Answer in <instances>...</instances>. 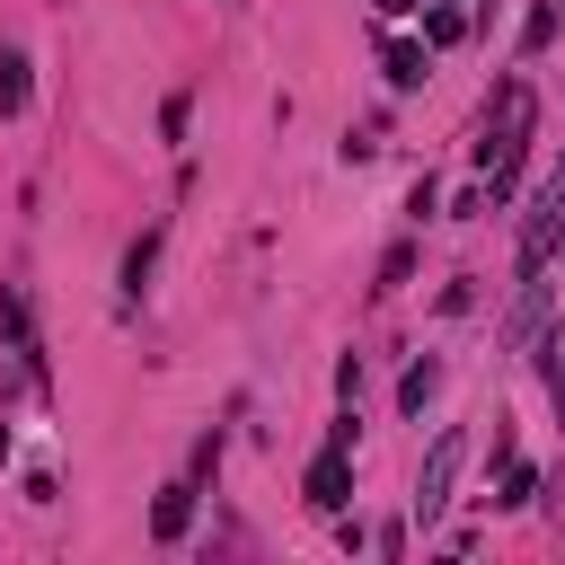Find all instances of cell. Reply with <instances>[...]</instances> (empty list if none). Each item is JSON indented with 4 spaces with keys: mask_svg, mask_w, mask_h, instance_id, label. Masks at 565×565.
I'll use <instances>...</instances> for the list:
<instances>
[{
    "mask_svg": "<svg viewBox=\"0 0 565 565\" xmlns=\"http://www.w3.org/2000/svg\"><path fill=\"white\" fill-rule=\"evenodd\" d=\"M530 115H539V97H530V79H503L494 88V106H486V132H477V168H486V212L512 194V177H521V159H530Z\"/></svg>",
    "mask_w": 565,
    "mask_h": 565,
    "instance_id": "1",
    "label": "cell"
},
{
    "mask_svg": "<svg viewBox=\"0 0 565 565\" xmlns=\"http://www.w3.org/2000/svg\"><path fill=\"white\" fill-rule=\"evenodd\" d=\"M556 256H565V168L539 185V203L521 221V247H512V274H547Z\"/></svg>",
    "mask_w": 565,
    "mask_h": 565,
    "instance_id": "2",
    "label": "cell"
},
{
    "mask_svg": "<svg viewBox=\"0 0 565 565\" xmlns=\"http://www.w3.org/2000/svg\"><path fill=\"white\" fill-rule=\"evenodd\" d=\"M300 494H309L318 512H344V494H353V415H344V424H327V441H318V459H309Z\"/></svg>",
    "mask_w": 565,
    "mask_h": 565,
    "instance_id": "3",
    "label": "cell"
},
{
    "mask_svg": "<svg viewBox=\"0 0 565 565\" xmlns=\"http://www.w3.org/2000/svg\"><path fill=\"white\" fill-rule=\"evenodd\" d=\"M459 468H468V433H441V441L424 450V477H415V521H441V503H450Z\"/></svg>",
    "mask_w": 565,
    "mask_h": 565,
    "instance_id": "4",
    "label": "cell"
},
{
    "mask_svg": "<svg viewBox=\"0 0 565 565\" xmlns=\"http://www.w3.org/2000/svg\"><path fill=\"white\" fill-rule=\"evenodd\" d=\"M185 530H194V477L159 486V503H150V539H159V547H177Z\"/></svg>",
    "mask_w": 565,
    "mask_h": 565,
    "instance_id": "5",
    "label": "cell"
},
{
    "mask_svg": "<svg viewBox=\"0 0 565 565\" xmlns=\"http://www.w3.org/2000/svg\"><path fill=\"white\" fill-rule=\"evenodd\" d=\"M380 71H388V88L406 97V88H424V79H433V44H406V35H388V44H380Z\"/></svg>",
    "mask_w": 565,
    "mask_h": 565,
    "instance_id": "6",
    "label": "cell"
},
{
    "mask_svg": "<svg viewBox=\"0 0 565 565\" xmlns=\"http://www.w3.org/2000/svg\"><path fill=\"white\" fill-rule=\"evenodd\" d=\"M547 335V274H521V309L503 318V344H539Z\"/></svg>",
    "mask_w": 565,
    "mask_h": 565,
    "instance_id": "7",
    "label": "cell"
},
{
    "mask_svg": "<svg viewBox=\"0 0 565 565\" xmlns=\"http://www.w3.org/2000/svg\"><path fill=\"white\" fill-rule=\"evenodd\" d=\"M159 238H168V230H141V238L124 247V300H141V291H150V265H159Z\"/></svg>",
    "mask_w": 565,
    "mask_h": 565,
    "instance_id": "8",
    "label": "cell"
},
{
    "mask_svg": "<svg viewBox=\"0 0 565 565\" xmlns=\"http://www.w3.org/2000/svg\"><path fill=\"white\" fill-rule=\"evenodd\" d=\"M433 388H441V362H433V353H424V362H406V371H397V415H424V397H433Z\"/></svg>",
    "mask_w": 565,
    "mask_h": 565,
    "instance_id": "9",
    "label": "cell"
},
{
    "mask_svg": "<svg viewBox=\"0 0 565 565\" xmlns=\"http://www.w3.org/2000/svg\"><path fill=\"white\" fill-rule=\"evenodd\" d=\"M530 494H539V468H530V459H521V450H512V459H503V486H494V494H486V503H494V512H521V503H530Z\"/></svg>",
    "mask_w": 565,
    "mask_h": 565,
    "instance_id": "10",
    "label": "cell"
},
{
    "mask_svg": "<svg viewBox=\"0 0 565 565\" xmlns=\"http://www.w3.org/2000/svg\"><path fill=\"white\" fill-rule=\"evenodd\" d=\"M26 97H35L26 53H18V44H0V115H26Z\"/></svg>",
    "mask_w": 565,
    "mask_h": 565,
    "instance_id": "11",
    "label": "cell"
},
{
    "mask_svg": "<svg viewBox=\"0 0 565 565\" xmlns=\"http://www.w3.org/2000/svg\"><path fill=\"white\" fill-rule=\"evenodd\" d=\"M468 35V0H424V44H459Z\"/></svg>",
    "mask_w": 565,
    "mask_h": 565,
    "instance_id": "12",
    "label": "cell"
},
{
    "mask_svg": "<svg viewBox=\"0 0 565 565\" xmlns=\"http://www.w3.org/2000/svg\"><path fill=\"white\" fill-rule=\"evenodd\" d=\"M556 26H565V0H530V18H521V53H547Z\"/></svg>",
    "mask_w": 565,
    "mask_h": 565,
    "instance_id": "13",
    "label": "cell"
},
{
    "mask_svg": "<svg viewBox=\"0 0 565 565\" xmlns=\"http://www.w3.org/2000/svg\"><path fill=\"white\" fill-rule=\"evenodd\" d=\"M0 335H9V344H18L26 362H44V344H35V327H26V300H18L9 282H0Z\"/></svg>",
    "mask_w": 565,
    "mask_h": 565,
    "instance_id": "14",
    "label": "cell"
},
{
    "mask_svg": "<svg viewBox=\"0 0 565 565\" xmlns=\"http://www.w3.org/2000/svg\"><path fill=\"white\" fill-rule=\"evenodd\" d=\"M406 274H415V247H388V265H380V291H397Z\"/></svg>",
    "mask_w": 565,
    "mask_h": 565,
    "instance_id": "15",
    "label": "cell"
},
{
    "mask_svg": "<svg viewBox=\"0 0 565 565\" xmlns=\"http://www.w3.org/2000/svg\"><path fill=\"white\" fill-rule=\"evenodd\" d=\"M371 9H380V18H415L424 0H371Z\"/></svg>",
    "mask_w": 565,
    "mask_h": 565,
    "instance_id": "16",
    "label": "cell"
},
{
    "mask_svg": "<svg viewBox=\"0 0 565 565\" xmlns=\"http://www.w3.org/2000/svg\"><path fill=\"white\" fill-rule=\"evenodd\" d=\"M0 468H9V424H0Z\"/></svg>",
    "mask_w": 565,
    "mask_h": 565,
    "instance_id": "17",
    "label": "cell"
}]
</instances>
